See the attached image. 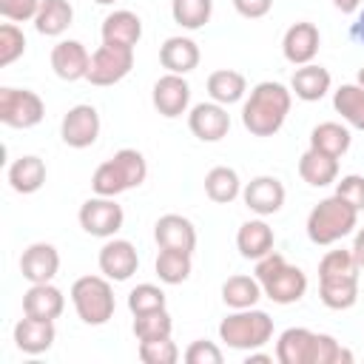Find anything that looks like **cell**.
I'll use <instances>...</instances> for the list:
<instances>
[{
	"label": "cell",
	"instance_id": "44dd1931",
	"mask_svg": "<svg viewBox=\"0 0 364 364\" xmlns=\"http://www.w3.org/2000/svg\"><path fill=\"white\" fill-rule=\"evenodd\" d=\"M102 43H111V46H125V48H134L142 37V20L128 11V9H119V11H111L105 20H102Z\"/></svg>",
	"mask_w": 364,
	"mask_h": 364
},
{
	"label": "cell",
	"instance_id": "681fc988",
	"mask_svg": "<svg viewBox=\"0 0 364 364\" xmlns=\"http://www.w3.org/2000/svg\"><path fill=\"white\" fill-rule=\"evenodd\" d=\"M353 256H355V262H358V267L364 270V228L355 233V242H353Z\"/></svg>",
	"mask_w": 364,
	"mask_h": 364
},
{
	"label": "cell",
	"instance_id": "7c38bea8",
	"mask_svg": "<svg viewBox=\"0 0 364 364\" xmlns=\"http://www.w3.org/2000/svg\"><path fill=\"white\" fill-rule=\"evenodd\" d=\"M188 128L202 142H219L230 131V114H228L225 105H219L213 100L210 102H199L188 114Z\"/></svg>",
	"mask_w": 364,
	"mask_h": 364
},
{
	"label": "cell",
	"instance_id": "f1b7e54d",
	"mask_svg": "<svg viewBox=\"0 0 364 364\" xmlns=\"http://www.w3.org/2000/svg\"><path fill=\"white\" fill-rule=\"evenodd\" d=\"M247 91V80L242 71H233V68H219L208 77V94L213 102L219 105H233L245 97Z\"/></svg>",
	"mask_w": 364,
	"mask_h": 364
},
{
	"label": "cell",
	"instance_id": "db71d44e",
	"mask_svg": "<svg viewBox=\"0 0 364 364\" xmlns=\"http://www.w3.org/2000/svg\"><path fill=\"white\" fill-rule=\"evenodd\" d=\"M94 3H100V6H111V3H117V0H94Z\"/></svg>",
	"mask_w": 364,
	"mask_h": 364
},
{
	"label": "cell",
	"instance_id": "4316f807",
	"mask_svg": "<svg viewBox=\"0 0 364 364\" xmlns=\"http://www.w3.org/2000/svg\"><path fill=\"white\" fill-rule=\"evenodd\" d=\"M313 330L307 327H287L276 341V361L282 364H310Z\"/></svg>",
	"mask_w": 364,
	"mask_h": 364
},
{
	"label": "cell",
	"instance_id": "f907efd6",
	"mask_svg": "<svg viewBox=\"0 0 364 364\" xmlns=\"http://www.w3.org/2000/svg\"><path fill=\"white\" fill-rule=\"evenodd\" d=\"M361 3H364V0H333V6H336L341 14H353V11H358Z\"/></svg>",
	"mask_w": 364,
	"mask_h": 364
},
{
	"label": "cell",
	"instance_id": "ba28073f",
	"mask_svg": "<svg viewBox=\"0 0 364 364\" xmlns=\"http://www.w3.org/2000/svg\"><path fill=\"white\" fill-rule=\"evenodd\" d=\"M125 222L122 205L114 202V196H94L80 205V228L88 236L97 239H111Z\"/></svg>",
	"mask_w": 364,
	"mask_h": 364
},
{
	"label": "cell",
	"instance_id": "603a6c76",
	"mask_svg": "<svg viewBox=\"0 0 364 364\" xmlns=\"http://www.w3.org/2000/svg\"><path fill=\"white\" fill-rule=\"evenodd\" d=\"M333 85V77L327 68L316 65V63H307V65H299L293 71V80H290V91L304 100V102H318Z\"/></svg>",
	"mask_w": 364,
	"mask_h": 364
},
{
	"label": "cell",
	"instance_id": "e0dca14e",
	"mask_svg": "<svg viewBox=\"0 0 364 364\" xmlns=\"http://www.w3.org/2000/svg\"><path fill=\"white\" fill-rule=\"evenodd\" d=\"M60 270V253L54 245L48 242H34L23 250L20 256V273L26 282L31 284H43V282H51Z\"/></svg>",
	"mask_w": 364,
	"mask_h": 364
},
{
	"label": "cell",
	"instance_id": "cb8c5ba5",
	"mask_svg": "<svg viewBox=\"0 0 364 364\" xmlns=\"http://www.w3.org/2000/svg\"><path fill=\"white\" fill-rule=\"evenodd\" d=\"M299 176L310 188H327L338 179V159L330 154H321L316 148H307L299 159Z\"/></svg>",
	"mask_w": 364,
	"mask_h": 364
},
{
	"label": "cell",
	"instance_id": "8992f818",
	"mask_svg": "<svg viewBox=\"0 0 364 364\" xmlns=\"http://www.w3.org/2000/svg\"><path fill=\"white\" fill-rule=\"evenodd\" d=\"M46 117V102L28 88H0V122L9 128H34Z\"/></svg>",
	"mask_w": 364,
	"mask_h": 364
},
{
	"label": "cell",
	"instance_id": "d6a6232c",
	"mask_svg": "<svg viewBox=\"0 0 364 364\" xmlns=\"http://www.w3.org/2000/svg\"><path fill=\"white\" fill-rule=\"evenodd\" d=\"M358 270L353 250H330L318 262V282H358Z\"/></svg>",
	"mask_w": 364,
	"mask_h": 364
},
{
	"label": "cell",
	"instance_id": "83f0119b",
	"mask_svg": "<svg viewBox=\"0 0 364 364\" xmlns=\"http://www.w3.org/2000/svg\"><path fill=\"white\" fill-rule=\"evenodd\" d=\"M74 23V6L68 0H40L34 28L46 37H60Z\"/></svg>",
	"mask_w": 364,
	"mask_h": 364
},
{
	"label": "cell",
	"instance_id": "2e32d148",
	"mask_svg": "<svg viewBox=\"0 0 364 364\" xmlns=\"http://www.w3.org/2000/svg\"><path fill=\"white\" fill-rule=\"evenodd\" d=\"M154 239L165 250H182V253H193L196 250V228L182 213L159 216L156 225H154Z\"/></svg>",
	"mask_w": 364,
	"mask_h": 364
},
{
	"label": "cell",
	"instance_id": "836d02e7",
	"mask_svg": "<svg viewBox=\"0 0 364 364\" xmlns=\"http://www.w3.org/2000/svg\"><path fill=\"white\" fill-rule=\"evenodd\" d=\"M213 14V0H171V17L176 26L196 31L202 26H208Z\"/></svg>",
	"mask_w": 364,
	"mask_h": 364
},
{
	"label": "cell",
	"instance_id": "3957f363",
	"mask_svg": "<svg viewBox=\"0 0 364 364\" xmlns=\"http://www.w3.org/2000/svg\"><path fill=\"white\" fill-rule=\"evenodd\" d=\"M358 225V210L344 202L341 196H327L321 199L310 213H307V239L313 245H336L338 239L350 236Z\"/></svg>",
	"mask_w": 364,
	"mask_h": 364
},
{
	"label": "cell",
	"instance_id": "4fadbf2b",
	"mask_svg": "<svg viewBox=\"0 0 364 364\" xmlns=\"http://www.w3.org/2000/svg\"><path fill=\"white\" fill-rule=\"evenodd\" d=\"M284 185L276 176H253L245 188H242V199L245 205L256 213V216H273L282 210L284 205Z\"/></svg>",
	"mask_w": 364,
	"mask_h": 364
},
{
	"label": "cell",
	"instance_id": "7a4b0ae2",
	"mask_svg": "<svg viewBox=\"0 0 364 364\" xmlns=\"http://www.w3.org/2000/svg\"><path fill=\"white\" fill-rule=\"evenodd\" d=\"M253 276L259 279L262 293L276 304H296L307 293V273L296 264H287L284 256L276 250L256 259Z\"/></svg>",
	"mask_w": 364,
	"mask_h": 364
},
{
	"label": "cell",
	"instance_id": "b9f144b4",
	"mask_svg": "<svg viewBox=\"0 0 364 364\" xmlns=\"http://www.w3.org/2000/svg\"><path fill=\"white\" fill-rule=\"evenodd\" d=\"M114 159H117V165L122 168V173H125V179H128V188H139V185L145 182V176H148V162H145V156H142L136 148H122V151L114 154Z\"/></svg>",
	"mask_w": 364,
	"mask_h": 364
},
{
	"label": "cell",
	"instance_id": "d590c367",
	"mask_svg": "<svg viewBox=\"0 0 364 364\" xmlns=\"http://www.w3.org/2000/svg\"><path fill=\"white\" fill-rule=\"evenodd\" d=\"M91 188L97 196H119L122 191H131L128 188V179L122 173V168L117 165V159H105L102 165H97L94 176H91Z\"/></svg>",
	"mask_w": 364,
	"mask_h": 364
},
{
	"label": "cell",
	"instance_id": "74e56055",
	"mask_svg": "<svg viewBox=\"0 0 364 364\" xmlns=\"http://www.w3.org/2000/svg\"><path fill=\"white\" fill-rule=\"evenodd\" d=\"M318 299L330 310H350L358 301V282H318Z\"/></svg>",
	"mask_w": 364,
	"mask_h": 364
},
{
	"label": "cell",
	"instance_id": "60d3db41",
	"mask_svg": "<svg viewBox=\"0 0 364 364\" xmlns=\"http://www.w3.org/2000/svg\"><path fill=\"white\" fill-rule=\"evenodd\" d=\"M23 54H26V37H23V31L14 23H3L0 26V68L11 65Z\"/></svg>",
	"mask_w": 364,
	"mask_h": 364
},
{
	"label": "cell",
	"instance_id": "7402d4cb",
	"mask_svg": "<svg viewBox=\"0 0 364 364\" xmlns=\"http://www.w3.org/2000/svg\"><path fill=\"white\" fill-rule=\"evenodd\" d=\"M273 245H276V233H273V228L264 222V216L245 222V225L239 228V233H236V247H239V253H242L245 259H253V262L262 259V256H267V253L273 250Z\"/></svg>",
	"mask_w": 364,
	"mask_h": 364
},
{
	"label": "cell",
	"instance_id": "484cf974",
	"mask_svg": "<svg viewBox=\"0 0 364 364\" xmlns=\"http://www.w3.org/2000/svg\"><path fill=\"white\" fill-rule=\"evenodd\" d=\"M262 284L256 276H245V273H236V276H228L225 284H222V301L230 307V310H247V307H256V301L262 299Z\"/></svg>",
	"mask_w": 364,
	"mask_h": 364
},
{
	"label": "cell",
	"instance_id": "bcb514c9",
	"mask_svg": "<svg viewBox=\"0 0 364 364\" xmlns=\"http://www.w3.org/2000/svg\"><path fill=\"white\" fill-rule=\"evenodd\" d=\"M185 361L188 364H222V350L213 341H191L185 350Z\"/></svg>",
	"mask_w": 364,
	"mask_h": 364
},
{
	"label": "cell",
	"instance_id": "9a60e30c",
	"mask_svg": "<svg viewBox=\"0 0 364 364\" xmlns=\"http://www.w3.org/2000/svg\"><path fill=\"white\" fill-rule=\"evenodd\" d=\"M88 65H91V54L80 40H60L51 48V68L65 82L85 80L88 77Z\"/></svg>",
	"mask_w": 364,
	"mask_h": 364
},
{
	"label": "cell",
	"instance_id": "e575fe53",
	"mask_svg": "<svg viewBox=\"0 0 364 364\" xmlns=\"http://www.w3.org/2000/svg\"><path fill=\"white\" fill-rule=\"evenodd\" d=\"M154 267H156L159 282H165V284H182L191 276V253L159 247V256H156Z\"/></svg>",
	"mask_w": 364,
	"mask_h": 364
},
{
	"label": "cell",
	"instance_id": "30bf717a",
	"mask_svg": "<svg viewBox=\"0 0 364 364\" xmlns=\"http://www.w3.org/2000/svg\"><path fill=\"white\" fill-rule=\"evenodd\" d=\"M154 108L165 117V119H176L188 111V102H191V85L182 74H162L156 82H154Z\"/></svg>",
	"mask_w": 364,
	"mask_h": 364
},
{
	"label": "cell",
	"instance_id": "ffe728a7",
	"mask_svg": "<svg viewBox=\"0 0 364 364\" xmlns=\"http://www.w3.org/2000/svg\"><path fill=\"white\" fill-rule=\"evenodd\" d=\"M199 46L191 40V37H182V34H176V37H168L165 43H162V48H159V63H162V68H168L171 74H191L196 65H199Z\"/></svg>",
	"mask_w": 364,
	"mask_h": 364
},
{
	"label": "cell",
	"instance_id": "52a82bcc",
	"mask_svg": "<svg viewBox=\"0 0 364 364\" xmlns=\"http://www.w3.org/2000/svg\"><path fill=\"white\" fill-rule=\"evenodd\" d=\"M134 68V48H125V46H111V43H102L94 54H91V65H88V82L91 85H117L122 82Z\"/></svg>",
	"mask_w": 364,
	"mask_h": 364
},
{
	"label": "cell",
	"instance_id": "f35d334b",
	"mask_svg": "<svg viewBox=\"0 0 364 364\" xmlns=\"http://www.w3.org/2000/svg\"><path fill=\"white\" fill-rule=\"evenodd\" d=\"M353 361V353L344 350L333 336L327 333H313V347H310V364H347Z\"/></svg>",
	"mask_w": 364,
	"mask_h": 364
},
{
	"label": "cell",
	"instance_id": "277c9868",
	"mask_svg": "<svg viewBox=\"0 0 364 364\" xmlns=\"http://www.w3.org/2000/svg\"><path fill=\"white\" fill-rule=\"evenodd\" d=\"M219 338L233 350H259L273 338V318L264 310H233L219 324Z\"/></svg>",
	"mask_w": 364,
	"mask_h": 364
},
{
	"label": "cell",
	"instance_id": "d6986e66",
	"mask_svg": "<svg viewBox=\"0 0 364 364\" xmlns=\"http://www.w3.org/2000/svg\"><path fill=\"white\" fill-rule=\"evenodd\" d=\"M65 310V296L60 287H54L51 282H43V284H31L26 293H23V313L26 316H34V318H60Z\"/></svg>",
	"mask_w": 364,
	"mask_h": 364
},
{
	"label": "cell",
	"instance_id": "8fae6325",
	"mask_svg": "<svg viewBox=\"0 0 364 364\" xmlns=\"http://www.w3.org/2000/svg\"><path fill=\"white\" fill-rule=\"evenodd\" d=\"M97 262H100L102 276L111 279V282H128L139 267L136 247L128 239H114V236L100 247V259Z\"/></svg>",
	"mask_w": 364,
	"mask_h": 364
},
{
	"label": "cell",
	"instance_id": "f6af8a7d",
	"mask_svg": "<svg viewBox=\"0 0 364 364\" xmlns=\"http://www.w3.org/2000/svg\"><path fill=\"white\" fill-rule=\"evenodd\" d=\"M40 11V0H0V14L9 23H26L34 20Z\"/></svg>",
	"mask_w": 364,
	"mask_h": 364
},
{
	"label": "cell",
	"instance_id": "816d5d0a",
	"mask_svg": "<svg viewBox=\"0 0 364 364\" xmlns=\"http://www.w3.org/2000/svg\"><path fill=\"white\" fill-rule=\"evenodd\" d=\"M270 361H273L270 355H264V353H253V350H250L247 358H245V364H270Z\"/></svg>",
	"mask_w": 364,
	"mask_h": 364
},
{
	"label": "cell",
	"instance_id": "5b68a950",
	"mask_svg": "<svg viewBox=\"0 0 364 364\" xmlns=\"http://www.w3.org/2000/svg\"><path fill=\"white\" fill-rule=\"evenodd\" d=\"M71 301H74L77 316L91 327L105 324L117 307L111 279H105V276H80L71 284Z\"/></svg>",
	"mask_w": 364,
	"mask_h": 364
},
{
	"label": "cell",
	"instance_id": "f5cc1de1",
	"mask_svg": "<svg viewBox=\"0 0 364 364\" xmlns=\"http://www.w3.org/2000/svg\"><path fill=\"white\" fill-rule=\"evenodd\" d=\"M358 85H361V88H364V65H361V68H358Z\"/></svg>",
	"mask_w": 364,
	"mask_h": 364
},
{
	"label": "cell",
	"instance_id": "7bdbcfd3",
	"mask_svg": "<svg viewBox=\"0 0 364 364\" xmlns=\"http://www.w3.org/2000/svg\"><path fill=\"white\" fill-rule=\"evenodd\" d=\"M139 358L145 364H176L179 361V347L168 338H154V341H139Z\"/></svg>",
	"mask_w": 364,
	"mask_h": 364
},
{
	"label": "cell",
	"instance_id": "d4e9b609",
	"mask_svg": "<svg viewBox=\"0 0 364 364\" xmlns=\"http://www.w3.org/2000/svg\"><path fill=\"white\" fill-rule=\"evenodd\" d=\"M9 185L17 193H37L46 185V162L34 154H26L9 165Z\"/></svg>",
	"mask_w": 364,
	"mask_h": 364
},
{
	"label": "cell",
	"instance_id": "4dcf8cb0",
	"mask_svg": "<svg viewBox=\"0 0 364 364\" xmlns=\"http://www.w3.org/2000/svg\"><path fill=\"white\" fill-rule=\"evenodd\" d=\"M350 142H353V136L341 122H318L310 131V148H316L321 154H330L336 159L350 151Z\"/></svg>",
	"mask_w": 364,
	"mask_h": 364
},
{
	"label": "cell",
	"instance_id": "1f68e13d",
	"mask_svg": "<svg viewBox=\"0 0 364 364\" xmlns=\"http://www.w3.org/2000/svg\"><path fill=\"white\" fill-rule=\"evenodd\" d=\"M333 108L341 119L358 131H364V88L358 82H344L333 91Z\"/></svg>",
	"mask_w": 364,
	"mask_h": 364
},
{
	"label": "cell",
	"instance_id": "ac0fdd59",
	"mask_svg": "<svg viewBox=\"0 0 364 364\" xmlns=\"http://www.w3.org/2000/svg\"><path fill=\"white\" fill-rule=\"evenodd\" d=\"M54 338H57V330H54V321L48 318H34L23 313V318L14 324V344L28 355L46 353L54 344Z\"/></svg>",
	"mask_w": 364,
	"mask_h": 364
},
{
	"label": "cell",
	"instance_id": "ab89813d",
	"mask_svg": "<svg viewBox=\"0 0 364 364\" xmlns=\"http://www.w3.org/2000/svg\"><path fill=\"white\" fill-rule=\"evenodd\" d=\"M165 307V293H162V287H156V284H136L131 293H128V310L134 313V316H139V313H151V310H162Z\"/></svg>",
	"mask_w": 364,
	"mask_h": 364
},
{
	"label": "cell",
	"instance_id": "5bb4252c",
	"mask_svg": "<svg viewBox=\"0 0 364 364\" xmlns=\"http://www.w3.org/2000/svg\"><path fill=\"white\" fill-rule=\"evenodd\" d=\"M318 46H321V34H318V28H316L313 23H307V20L293 23V26L284 31V37H282V54H284V60L293 63V65H307V63H313L316 54H318Z\"/></svg>",
	"mask_w": 364,
	"mask_h": 364
},
{
	"label": "cell",
	"instance_id": "7dc6e473",
	"mask_svg": "<svg viewBox=\"0 0 364 364\" xmlns=\"http://www.w3.org/2000/svg\"><path fill=\"white\" fill-rule=\"evenodd\" d=\"M233 9L247 20H259L273 9V0H233Z\"/></svg>",
	"mask_w": 364,
	"mask_h": 364
},
{
	"label": "cell",
	"instance_id": "ee69618b",
	"mask_svg": "<svg viewBox=\"0 0 364 364\" xmlns=\"http://www.w3.org/2000/svg\"><path fill=\"white\" fill-rule=\"evenodd\" d=\"M336 196H341L344 202H350L361 213L364 210V176L347 173V176L336 179Z\"/></svg>",
	"mask_w": 364,
	"mask_h": 364
},
{
	"label": "cell",
	"instance_id": "f546056e",
	"mask_svg": "<svg viewBox=\"0 0 364 364\" xmlns=\"http://www.w3.org/2000/svg\"><path fill=\"white\" fill-rule=\"evenodd\" d=\"M205 193L216 205H230L236 196H242V179L233 168L216 165L205 173Z\"/></svg>",
	"mask_w": 364,
	"mask_h": 364
},
{
	"label": "cell",
	"instance_id": "9c48e42d",
	"mask_svg": "<svg viewBox=\"0 0 364 364\" xmlns=\"http://www.w3.org/2000/svg\"><path fill=\"white\" fill-rule=\"evenodd\" d=\"M60 136L68 148H91L100 136V114L94 105L80 102L65 111L60 122Z\"/></svg>",
	"mask_w": 364,
	"mask_h": 364
},
{
	"label": "cell",
	"instance_id": "6da1fadb",
	"mask_svg": "<svg viewBox=\"0 0 364 364\" xmlns=\"http://www.w3.org/2000/svg\"><path fill=\"white\" fill-rule=\"evenodd\" d=\"M293 105V91L282 82L264 80L259 85H253L250 97L242 105V125L253 134V136H273Z\"/></svg>",
	"mask_w": 364,
	"mask_h": 364
},
{
	"label": "cell",
	"instance_id": "8d00e7d4",
	"mask_svg": "<svg viewBox=\"0 0 364 364\" xmlns=\"http://www.w3.org/2000/svg\"><path fill=\"white\" fill-rule=\"evenodd\" d=\"M173 333V321L168 316V310H151V313H139L134 316V336L136 341H154V338H168Z\"/></svg>",
	"mask_w": 364,
	"mask_h": 364
},
{
	"label": "cell",
	"instance_id": "c3c4849f",
	"mask_svg": "<svg viewBox=\"0 0 364 364\" xmlns=\"http://www.w3.org/2000/svg\"><path fill=\"white\" fill-rule=\"evenodd\" d=\"M350 37L358 43V46H364V9L358 11V17H355V23L350 26Z\"/></svg>",
	"mask_w": 364,
	"mask_h": 364
}]
</instances>
